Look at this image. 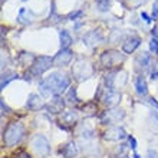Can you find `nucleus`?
Returning a JSON list of instances; mask_svg holds the SVG:
<instances>
[{"mask_svg": "<svg viewBox=\"0 0 158 158\" xmlns=\"http://www.w3.org/2000/svg\"><path fill=\"white\" fill-rule=\"evenodd\" d=\"M69 83H71V79L68 78V75L55 72V73H50L49 76H46L45 79H42L39 83V89H40L42 95L45 96H59L69 86Z\"/></svg>", "mask_w": 158, "mask_h": 158, "instance_id": "nucleus-1", "label": "nucleus"}, {"mask_svg": "<svg viewBox=\"0 0 158 158\" xmlns=\"http://www.w3.org/2000/svg\"><path fill=\"white\" fill-rule=\"evenodd\" d=\"M23 134H25V127L22 122H12L9 125L6 131L3 134V141L7 147H13L19 144L20 139L23 138Z\"/></svg>", "mask_w": 158, "mask_h": 158, "instance_id": "nucleus-2", "label": "nucleus"}, {"mask_svg": "<svg viewBox=\"0 0 158 158\" xmlns=\"http://www.w3.org/2000/svg\"><path fill=\"white\" fill-rule=\"evenodd\" d=\"M50 66H53V59H50L49 56H39V58L35 59V62L30 65L29 73L32 76H40V75H43Z\"/></svg>", "mask_w": 158, "mask_h": 158, "instance_id": "nucleus-3", "label": "nucleus"}, {"mask_svg": "<svg viewBox=\"0 0 158 158\" xmlns=\"http://www.w3.org/2000/svg\"><path fill=\"white\" fill-rule=\"evenodd\" d=\"M32 148L35 150V152L39 155L40 158H46L49 157L50 154V145H49V141L46 139V137L43 135H35L32 138Z\"/></svg>", "mask_w": 158, "mask_h": 158, "instance_id": "nucleus-4", "label": "nucleus"}, {"mask_svg": "<svg viewBox=\"0 0 158 158\" xmlns=\"http://www.w3.org/2000/svg\"><path fill=\"white\" fill-rule=\"evenodd\" d=\"M124 55H119V52H117V50H106L101 55V63L108 68L119 65L121 62H124Z\"/></svg>", "mask_w": 158, "mask_h": 158, "instance_id": "nucleus-5", "label": "nucleus"}, {"mask_svg": "<svg viewBox=\"0 0 158 158\" xmlns=\"http://www.w3.org/2000/svg\"><path fill=\"white\" fill-rule=\"evenodd\" d=\"M72 72H73V75H75V78L78 81H83V79H88L92 76L94 68L88 62H85V60H79L75 66H73V71Z\"/></svg>", "mask_w": 158, "mask_h": 158, "instance_id": "nucleus-6", "label": "nucleus"}, {"mask_svg": "<svg viewBox=\"0 0 158 158\" xmlns=\"http://www.w3.org/2000/svg\"><path fill=\"white\" fill-rule=\"evenodd\" d=\"M76 121H78V114H76L75 111H65V112H62L60 118H59L60 127L65 129L72 128V127L76 124Z\"/></svg>", "mask_w": 158, "mask_h": 158, "instance_id": "nucleus-7", "label": "nucleus"}, {"mask_svg": "<svg viewBox=\"0 0 158 158\" xmlns=\"http://www.w3.org/2000/svg\"><path fill=\"white\" fill-rule=\"evenodd\" d=\"M127 137L124 128L121 127H111L104 132V138L106 141H119V139H124Z\"/></svg>", "mask_w": 158, "mask_h": 158, "instance_id": "nucleus-8", "label": "nucleus"}, {"mask_svg": "<svg viewBox=\"0 0 158 158\" xmlns=\"http://www.w3.org/2000/svg\"><path fill=\"white\" fill-rule=\"evenodd\" d=\"M72 60V52L69 49H62L53 58V66H66Z\"/></svg>", "mask_w": 158, "mask_h": 158, "instance_id": "nucleus-9", "label": "nucleus"}, {"mask_svg": "<svg viewBox=\"0 0 158 158\" xmlns=\"http://www.w3.org/2000/svg\"><path fill=\"white\" fill-rule=\"evenodd\" d=\"M122 117H124V111L122 109H112V111H106V112L102 114L101 121H102V124H112V122L118 121Z\"/></svg>", "mask_w": 158, "mask_h": 158, "instance_id": "nucleus-10", "label": "nucleus"}, {"mask_svg": "<svg viewBox=\"0 0 158 158\" xmlns=\"http://www.w3.org/2000/svg\"><path fill=\"white\" fill-rule=\"evenodd\" d=\"M82 40H83V43L88 46H95L102 40V33H101L99 30H91V32L85 33Z\"/></svg>", "mask_w": 158, "mask_h": 158, "instance_id": "nucleus-11", "label": "nucleus"}, {"mask_svg": "<svg viewBox=\"0 0 158 158\" xmlns=\"http://www.w3.org/2000/svg\"><path fill=\"white\" fill-rule=\"evenodd\" d=\"M60 155H62V158H75L76 155H78V147H76L75 142H68V144H65V145L60 148Z\"/></svg>", "mask_w": 158, "mask_h": 158, "instance_id": "nucleus-12", "label": "nucleus"}, {"mask_svg": "<svg viewBox=\"0 0 158 158\" xmlns=\"http://www.w3.org/2000/svg\"><path fill=\"white\" fill-rule=\"evenodd\" d=\"M43 106H45L43 101H42V98L39 95H36V94H32V95L29 96L27 102H26V108L30 109V111H38V109L43 108Z\"/></svg>", "mask_w": 158, "mask_h": 158, "instance_id": "nucleus-13", "label": "nucleus"}, {"mask_svg": "<svg viewBox=\"0 0 158 158\" xmlns=\"http://www.w3.org/2000/svg\"><path fill=\"white\" fill-rule=\"evenodd\" d=\"M139 45H141V39L138 38V36H132V38L127 39V40L124 42V45H122V50H124L125 53H132L134 50L137 49Z\"/></svg>", "mask_w": 158, "mask_h": 158, "instance_id": "nucleus-14", "label": "nucleus"}, {"mask_svg": "<svg viewBox=\"0 0 158 158\" xmlns=\"http://www.w3.org/2000/svg\"><path fill=\"white\" fill-rule=\"evenodd\" d=\"M63 108H65V101L60 98V96H55V99L50 101V104L48 105V111L53 114L62 112Z\"/></svg>", "mask_w": 158, "mask_h": 158, "instance_id": "nucleus-15", "label": "nucleus"}, {"mask_svg": "<svg viewBox=\"0 0 158 158\" xmlns=\"http://www.w3.org/2000/svg\"><path fill=\"white\" fill-rule=\"evenodd\" d=\"M119 101H121V94H118L115 91H108L106 95L104 96V102L108 106H117L119 104Z\"/></svg>", "mask_w": 158, "mask_h": 158, "instance_id": "nucleus-16", "label": "nucleus"}, {"mask_svg": "<svg viewBox=\"0 0 158 158\" xmlns=\"http://www.w3.org/2000/svg\"><path fill=\"white\" fill-rule=\"evenodd\" d=\"M32 19H33V13L27 10V9H20L19 12V16H17V22L20 25H29L32 23Z\"/></svg>", "mask_w": 158, "mask_h": 158, "instance_id": "nucleus-17", "label": "nucleus"}, {"mask_svg": "<svg viewBox=\"0 0 158 158\" xmlns=\"http://www.w3.org/2000/svg\"><path fill=\"white\" fill-rule=\"evenodd\" d=\"M135 88H137L138 95L145 96L147 94H148V89H147V82H145V79H144V76H142V75L137 76V79H135Z\"/></svg>", "mask_w": 158, "mask_h": 158, "instance_id": "nucleus-18", "label": "nucleus"}, {"mask_svg": "<svg viewBox=\"0 0 158 158\" xmlns=\"http://www.w3.org/2000/svg\"><path fill=\"white\" fill-rule=\"evenodd\" d=\"M151 62V55L148 52H142L141 55H138L137 59H135V63H137L138 68H147Z\"/></svg>", "mask_w": 158, "mask_h": 158, "instance_id": "nucleus-19", "label": "nucleus"}, {"mask_svg": "<svg viewBox=\"0 0 158 158\" xmlns=\"http://www.w3.org/2000/svg\"><path fill=\"white\" fill-rule=\"evenodd\" d=\"M59 38H60V46L62 49H68L72 43V36L68 33L66 30H60L59 32Z\"/></svg>", "mask_w": 158, "mask_h": 158, "instance_id": "nucleus-20", "label": "nucleus"}, {"mask_svg": "<svg viewBox=\"0 0 158 158\" xmlns=\"http://www.w3.org/2000/svg\"><path fill=\"white\" fill-rule=\"evenodd\" d=\"M13 79H17V75L15 73V72H12V71L4 72L3 75H2V82H0V88H2V89H4V86H6V85H7L10 81H13Z\"/></svg>", "mask_w": 158, "mask_h": 158, "instance_id": "nucleus-21", "label": "nucleus"}, {"mask_svg": "<svg viewBox=\"0 0 158 158\" xmlns=\"http://www.w3.org/2000/svg\"><path fill=\"white\" fill-rule=\"evenodd\" d=\"M95 3H96V7H98L99 12H108L111 0H96Z\"/></svg>", "mask_w": 158, "mask_h": 158, "instance_id": "nucleus-22", "label": "nucleus"}, {"mask_svg": "<svg viewBox=\"0 0 158 158\" xmlns=\"http://www.w3.org/2000/svg\"><path fill=\"white\" fill-rule=\"evenodd\" d=\"M115 73H117V72H109V73H106V76H105V85H106V88H108V91H112Z\"/></svg>", "mask_w": 158, "mask_h": 158, "instance_id": "nucleus-23", "label": "nucleus"}, {"mask_svg": "<svg viewBox=\"0 0 158 158\" xmlns=\"http://www.w3.org/2000/svg\"><path fill=\"white\" fill-rule=\"evenodd\" d=\"M33 55H27V52H22L20 56H19V60H20V63H23V65H27L29 63V60H33Z\"/></svg>", "mask_w": 158, "mask_h": 158, "instance_id": "nucleus-24", "label": "nucleus"}, {"mask_svg": "<svg viewBox=\"0 0 158 158\" xmlns=\"http://www.w3.org/2000/svg\"><path fill=\"white\" fill-rule=\"evenodd\" d=\"M151 128L154 132H158V115L157 114H151Z\"/></svg>", "mask_w": 158, "mask_h": 158, "instance_id": "nucleus-25", "label": "nucleus"}, {"mask_svg": "<svg viewBox=\"0 0 158 158\" xmlns=\"http://www.w3.org/2000/svg\"><path fill=\"white\" fill-rule=\"evenodd\" d=\"M150 49L154 52V53L158 55V39L157 38H152L150 42Z\"/></svg>", "mask_w": 158, "mask_h": 158, "instance_id": "nucleus-26", "label": "nucleus"}, {"mask_svg": "<svg viewBox=\"0 0 158 158\" xmlns=\"http://www.w3.org/2000/svg\"><path fill=\"white\" fill-rule=\"evenodd\" d=\"M68 98H69V102H78V98H76L75 95V89L73 88H71V91H69V94H68Z\"/></svg>", "mask_w": 158, "mask_h": 158, "instance_id": "nucleus-27", "label": "nucleus"}, {"mask_svg": "<svg viewBox=\"0 0 158 158\" xmlns=\"http://www.w3.org/2000/svg\"><path fill=\"white\" fill-rule=\"evenodd\" d=\"M145 158H158V152L157 151H154V150H150L148 152H147Z\"/></svg>", "mask_w": 158, "mask_h": 158, "instance_id": "nucleus-28", "label": "nucleus"}, {"mask_svg": "<svg viewBox=\"0 0 158 158\" xmlns=\"http://www.w3.org/2000/svg\"><path fill=\"white\" fill-rule=\"evenodd\" d=\"M152 19H158V2L152 6Z\"/></svg>", "mask_w": 158, "mask_h": 158, "instance_id": "nucleus-29", "label": "nucleus"}, {"mask_svg": "<svg viewBox=\"0 0 158 158\" xmlns=\"http://www.w3.org/2000/svg\"><path fill=\"white\" fill-rule=\"evenodd\" d=\"M151 78H152V79H157L158 78V62L155 63V68H154V71H152V73H151Z\"/></svg>", "mask_w": 158, "mask_h": 158, "instance_id": "nucleus-30", "label": "nucleus"}, {"mask_svg": "<svg viewBox=\"0 0 158 158\" xmlns=\"http://www.w3.org/2000/svg\"><path fill=\"white\" fill-rule=\"evenodd\" d=\"M0 104H2V114H9V108H7V105L4 104L3 99H2V102H0Z\"/></svg>", "mask_w": 158, "mask_h": 158, "instance_id": "nucleus-31", "label": "nucleus"}, {"mask_svg": "<svg viewBox=\"0 0 158 158\" xmlns=\"http://www.w3.org/2000/svg\"><path fill=\"white\" fill-rule=\"evenodd\" d=\"M128 139H129V144H131V148H132L134 151H135V139H134V137H128Z\"/></svg>", "mask_w": 158, "mask_h": 158, "instance_id": "nucleus-32", "label": "nucleus"}, {"mask_svg": "<svg viewBox=\"0 0 158 158\" xmlns=\"http://www.w3.org/2000/svg\"><path fill=\"white\" fill-rule=\"evenodd\" d=\"M152 36L158 39V25H155V26H154V29H152Z\"/></svg>", "mask_w": 158, "mask_h": 158, "instance_id": "nucleus-33", "label": "nucleus"}, {"mask_svg": "<svg viewBox=\"0 0 158 158\" xmlns=\"http://www.w3.org/2000/svg\"><path fill=\"white\" fill-rule=\"evenodd\" d=\"M141 17H142V19H144V20L147 22V23H150V22H151V19H150V17H148V15H147V13H141Z\"/></svg>", "mask_w": 158, "mask_h": 158, "instance_id": "nucleus-34", "label": "nucleus"}, {"mask_svg": "<svg viewBox=\"0 0 158 158\" xmlns=\"http://www.w3.org/2000/svg\"><path fill=\"white\" fill-rule=\"evenodd\" d=\"M17 158H32V157H30V155H27V154H25V152H23V154H20V155H19V157H17Z\"/></svg>", "mask_w": 158, "mask_h": 158, "instance_id": "nucleus-35", "label": "nucleus"}, {"mask_svg": "<svg viewBox=\"0 0 158 158\" xmlns=\"http://www.w3.org/2000/svg\"><path fill=\"white\" fill-rule=\"evenodd\" d=\"M23 2H26V0H23Z\"/></svg>", "mask_w": 158, "mask_h": 158, "instance_id": "nucleus-36", "label": "nucleus"}]
</instances>
